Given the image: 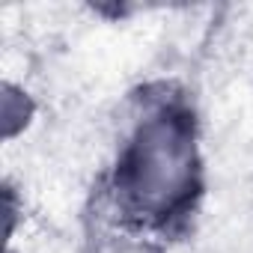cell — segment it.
<instances>
[{
    "label": "cell",
    "instance_id": "1",
    "mask_svg": "<svg viewBox=\"0 0 253 253\" xmlns=\"http://www.w3.org/2000/svg\"><path fill=\"white\" fill-rule=\"evenodd\" d=\"M200 194L203 155L191 104L167 89L143 95L107 179L119 226L143 235L164 232L197 209Z\"/></svg>",
    "mask_w": 253,
    "mask_h": 253
},
{
    "label": "cell",
    "instance_id": "2",
    "mask_svg": "<svg viewBox=\"0 0 253 253\" xmlns=\"http://www.w3.org/2000/svg\"><path fill=\"white\" fill-rule=\"evenodd\" d=\"M0 116H3V137L12 140L15 134H21L30 119H33V101L24 92V86L6 81L3 84V107H0Z\"/></svg>",
    "mask_w": 253,
    "mask_h": 253
}]
</instances>
